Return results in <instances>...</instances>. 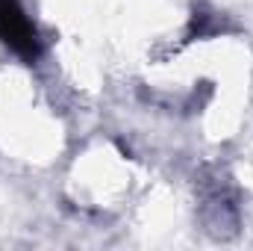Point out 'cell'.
Returning <instances> with one entry per match:
<instances>
[{
	"instance_id": "cell-1",
	"label": "cell",
	"mask_w": 253,
	"mask_h": 251,
	"mask_svg": "<svg viewBox=\"0 0 253 251\" xmlns=\"http://www.w3.org/2000/svg\"><path fill=\"white\" fill-rule=\"evenodd\" d=\"M0 42L21 60L33 63L39 57V36L18 0H0Z\"/></svg>"
}]
</instances>
